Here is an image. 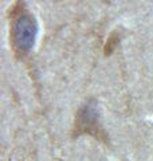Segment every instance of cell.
Returning a JSON list of instances; mask_svg holds the SVG:
<instances>
[{
  "mask_svg": "<svg viewBox=\"0 0 153 161\" xmlns=\"http://www.w3.org/2000/svg\"><path fill=\"white\" fill-rule=\"evenodd\" d=\"M75 133L76 134H91L94 137L104 136V130L99 126L98 114L94 103L85 105L76 113L75 118Z\"/></svg>",
  "mask_w": 153,
  "mask_h": 161,
  "instance_id": "7a4b0ae2",
  "label": "cell"
},
{
  "mask_svg": "<svg viewBox=\"0 0 153 161\" xmlns=\"http://www.w3.org/2000/svg\"><path fill=\"white\" fill-rule=\"evenodd\" d=\"M38 26L31 14L27 9L18 7L12 14L11 28H9V40L15 55L23 58L34 47L37 38Z\"/></svg>",
  "mask_w": 153,
  "mask_h": 161,
  "instance_id": "6da1fadb",
  "label": "cell"
}]
</instances>
